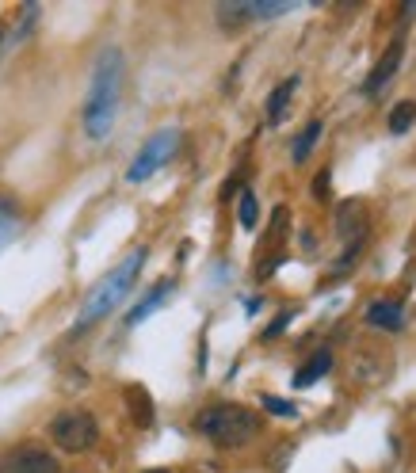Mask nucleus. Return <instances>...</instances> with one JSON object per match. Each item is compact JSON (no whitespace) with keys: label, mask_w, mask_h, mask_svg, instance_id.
<instances>
[{"label":"nucleus","mask_w":416,"mask_h":473,"mask_svg":"<svg viewBox=\"0 0 416 473\" xmlns=\"http://www.w3.org/2000/svg\"><path fill=\"white\" fill-rule=\"evenodd\" d=\"M141 264H146V248H138V252H131L111 275H103L100 283H96V290L84 298V305H81V317H77V333L81 329H88V324H96V321H103L107 314H111L115 305H122V298L131 294V286H134V279H138V271H141Z\"/></svg>","instance_id":"obj_3"},{"label":"nucleus","mask_w":416,"mask_h":473,"mask_svg":"<svg viewBox=\"0 0 416 473\" xmlns=\"http://www.w3.org/2000/svg\"><path fill=\"white\" fill-rule=\"evenodd\" d=\"M314 195H317V198H329V172H321V176L314 179Z\"/></svg>","instance_id":"obj_21"},{"label":"nucleus","mask_w":416,"mask_h":473,"mask_svg":"<svg viewBox=\"0 0 416 473\" xmlns=\"http://www.w3.org/2000/svg\"><path fill=\"white\" fill-rule=\"evenodd\" d=\"M401 58H405V31H397V34H393V43L386 46V53H382V58H378V65L371 69V77H367V84H363V92H367V96H378V88L390 84V81H393V72L401 69Z\"/></svg>","instance_id":"obj_9"},{"label":"nucleus","mask_w":416,"mask_h":473,"mask_svg":"<svg viewBox=\"0 0 416 473\" xmlns=\"http://www.w3.org/2000/svg\"><path fill=\"white\" fill-rule=\"evenodd\" d=\"M214 20H218L222 31H241L248 24H256V0H222Z\"/></svg>","instance_id":"obj_10"},{"label":"nucleus","mask_w":416,"mask_h":473,"mask_svg":"<svg viewBox=\"0 0 416 473\" xmlns=\"http://www.w3.org/2000/svg\"><path fill=\"white\" fill-rule=\"evenodd\" d=\"M176 150H179V130H176V126H169V130H157V134L138 150L134 165L126 169V184H141V179H150L157 169L169 165Z\"/></svg>","instance_id":"obj_5"},{"label":"nucleus","mask_w":416,"mask_h":473,"mask_svg":"<svg viewBox=\"0 0 416 473\" xmlns=\"http://www.w3.org/2000/svg\"><path fill=\"white\" fill-rule=\"evenodd\" d=\"M119 100H122V50H103L100 62L92 69V88L84 100V134L88 138H107L119 115Z\"/></svg>","instance_id":"obj_1"},{"label":"nucleus","mask_w":416,"mask_h":473,"mask_svg":"<svg viewBox=\"0 0 416 473\" xmlns=\"http://www.w3.org/2000/svg\"><path fill=\"white\" fill-rule=\"evenodd\" d=\"M146 473H172V469H146Z\"/></svg>","instance_id":"obj_23"},{"label":"nucleus","mask_w":416,"mask_h":473,"mask_svg":"<svg viewBox=\"0 0 416 473\" xmlns=\"http://www.w3.org/2000/svg\"><path fill=\"white\" fill-rule=\"evenodd\" d=\"M169 294H172V283H160V286H153L150 294L141 298V302L131 309V314H126V324H141V321H146L150 314H157V309H160V302H165Z\"/></svg>","instance_id":"obj_12"},{"label":"nucleus","mask_w":416,"mask_h":473,"mask_svg":"<svg viewBox=\"0 0 416 473\" xmlns=\"http://www.w3.org/2000/svg\"><path fill=\"white\" fill-rule=\"evenodd\" d=\"M371 222H367V207L352 198V203H340L336 207V236L343 245H355V241H367Z\"/></svg>","instance_id":"obj_8"},{"label":"nucleus","mask_w":416,"mask_h":473,"mask_svg":"<svg viewBox=\"0 0 416 473\" xmlns=\"http://www.w3.org/2000/svg\"><path fill=\"white\" fill-rule=\"evenodd\" d=\"M0 473H62V466L46 447L24 443V447H15L0 459Z\"/></svg>","instance_id":"obj_7"},{"label":"nucleus","mask_w":416,"mask_h":473,"mask_svg":"<svg viewBox=\"0 0 416 473\" xmlns=\"http://www.w3.org/2000/svg\"><path fill=\"white\" fill-rule=\"evenodd\" d=\"M195 431L218 450H241L260 435V416L245 405H210L195 416Z\"/></svg>","instance_id":"obj_2"},{"label":"nucleus","mask_w":416,"mask_h":473,"mask_svg":"<svg viewBox=\"0 0 416 473\" xmlns=\"http://www.w3.org/2000/svg\"><path fill=\"white\" fill-rule=\"evenodd\" d=\"M295 88H298V77L283 81V84L276 88V92H271V100H267V122H271V126H279V122H283L286 107H291V96H295Z\"/></svg>","instance_id":"obj_13"},{"label":"nucleus","mask_w":416,"mask_h":473,"mask_svg":"<svg viewBox=\"0 0 416 473\" xmlns=\"http://www.w3.org/2000/svg\"><path fill=\"white\" fill-rule=\"evenodd\" d=\"M237 222H241L245 229H256V222H260V214H256V195H252V191H241V203H237Z\"/></svg>","instance_id":"obj_18"},{"label":"nucleus","mask_w":416,"mask_h":473,"mask_svg":"<svg viewBox=\"0 0 416 473\" xmlns=\"http://www.w3.org/2000/svg\"><path fill=\"white\" fill-rule=\"evenodd\" d=\"M15 229H20V214H15L12 207H0V248L12 241Z\"/></svg>","instance_id":"obj_19"},{"label":"nucleus","mask_w":416,"mask_h":473,"mask_svg":"<svg viewBox=\"0 0 416 473\" xmlns=\"http://www.w3.org/2000/svg\"><path fill=\"white\" fill-rule=\"evenodd\" d=\"M329 371H333V355H329V352H317L310 362H305V371H298V374H295V386H298V390L314 386V381H317V378H324Z\"/></svg>","instance_id":"obj_14"},{"label":"nucleus","mask_w":416,"mask_h":473,"mask_svg":"<svg viewBox=\"0 0 416 473\" xmlns=\"http://www.w3.org/2000/svg\"><path fill=\"white\" fill-rule=\"evenodd\" d=\"M390 134H405L409 126L416 122V103L412 100H401V103H393V111H390Z\"/></svg>","instance_id":"obj_16"},{"label":"nucleus","mask_w":416,"mask_h":473,"mask_svg":"<svg viewBox=\"0 0 416 473\" xmlns=\"http://www.w3.org/2000/svg\"><path fill=\"white\" fill-rule=\"evenodd\" d=\"M50 439L58 450L65 454H84V450H92L96 439H100V424H96V416L92 412H84V409H65L58 412L50 420Z\"/></svg>","instance_id":"obj_4"},{"label":"nucleus","mask_w":416,"mask_h":473,"mask_svg":"<svg viewBox=\"0 0 416 473\" xmlns=\"http://www.w3.org/2000/svg\"><path fill=\"white\" fill-rule=\"evenodd\" d=\"M390 362H393V355L382 343H359L352 352V378L359 386H378V381L390 378Z\"/></svg>","instance_id":"obj_6"},{"label":"nucleus","mask_w":416,"mask_h":473,"mask_svg":"<svg viewBox=\"0 0 416 473\" xmlns=\"http://www.w3.org/2000/svg\"><path fill=\"white\" fill-rule=\"evenodd\" d=\"M286 321H291V314H283V317H279V321H276V324H271V329H267V333H264V340H276V336H279V333H283V324H286Z\"/></svg>","instance_id":"obj_22"},{"label":"nucleus","mask_w":416,"mask_h":473,"mask_svg":"<svg viewBox=\"0 0 416 473\" xmlns=\"http://www.w3.org/2000/svg\"><path fill=\"white\" fill-rule=\"evenodd\" d=\"M321 130H324V122L321 119H310V126H305V130L295 138V165H305V160H310V153H314V145H317V138H321Z\"/></svg>","instance_id":"obj_15"},{"label":"nucleus","mask_w":416,"mask_h":473,"mask_svg":"<svg viewBox=\"0 0 416 473\" xmlns=\"http://www.w3.org/2000/svg\"><path fill=\"white\" fill-rule=\"evenodd\" d=\"M264 409L276 412V416H298V409L291 401H279V397H271V393H264Z\"/></svg>","instance_id":"obj_20"},{"label":"nucleus","mask_w":416,"mask_h":473,"mask_svg":"<svg viewBox=\"0 0 416 473\" xmlns=\"http://www.w3.org/2000/svg\"><path fill=\"white\" fill-rule=\"evenodd\" d=\"M126 397H131V409H134V416H138V424H141V428H150L153 409H150L146 390H141V386H131V390H126Z\"/></svg>","instance_id":"obj_17"},{"label":"nucleus","mask_w":416,"mask_h":473,"mask_svg":"<svg viewBox=\"0 0 416 473\" xmlns=\"http://www.w3.org/2000/svg\"><path fill=\"white\" fill-rule=\"evenodd\" d=\"M367 324L371 329H382V333H397L405 324V309L401 302H393V298H378L367 305Z\"/></svg>","instance_id":"obj_11"}]
</instances>
